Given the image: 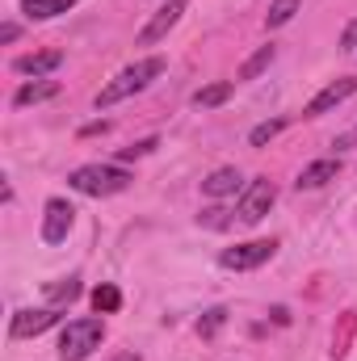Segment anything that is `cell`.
I'll list each match as a JSON object with an SVG mask.
<instances>
[{"mask_svg":"<svg viewBox=\"0 0 357 361\" xmlns=\"http://www.w3.org/2000/svg\"><path fill=\"white\" fill-rule=\"evenodd\" d=\"M160 72H164V59H160V55H152V59H139V63L122 68L105 89L97 92V109H109V105H118V101H126V97L143 92L156 76H160Z\"/></svg>","mask_w":357,"mask_h":361,"instance_id":"cell-1","label":"cell"},{"mask_svg":"<svg viewBox=\"0 0 357 361\" xmlns=\"http://www.w3.org/2000/svg\"><path fill=\"white\" fill-rule=\"evenodd\" d=\"M131 173L126 169H118V164H85V169H76L68 185L76 189V193H85V197H114V193H122V189H131Z\"/></svg>","mask_w":357,"mask_h":361,"instance_id":"cell-2","label":"cell"},{"mask_svg":"<svg viewBox=\"0 0 357 361\" xmlns=\"http://www.w3.org/2000/svg\"><path fill=\"white\" fill-rule=\"evenodd\" d=\"M101 341H105V328H101V319H72L63 332H59V357L63 361H85L92 349H101Z\"/></svg>","mask_w":357,"mask_h":361,"instance_id":"cell-3","label":"cell"},{"mask_svg":"<svg viewBox=\"0 0 357 361\" xmlns=\"http://www.w3.org/2000/svg\"><path fill=\"white\" fill-rule=\"evenodd\" d=\"M273 252H277V244L273 240H248V244H236V248H223L219 252V265L223 269H261L265 261H273Z\"/></svg>","mask_w":357,"mask_h":361,"instance_id":"cell-4","label":"cell"},{"mask_svg":"<svg viewBox=\"0 0 357 361\" xmlns=\"http://www.w3.org/2000/svg\"><path fill=\"white\" fill-rule=\"evenodd\" d=\"M277 202V189H273V180L269 177H257L244 185V193H240V223H261L269 214V206Z\"/></svg>","mask_w":357,"mask_h":361,"instance_id":"cell-5","label":"cell"},{"mask_svg":"<svg viewBox=\"0 0 357 361\" xmlns=\"http://www.w3.org/2000/svg\"><path fill=\"white\" fill-rule=\"evenodd\" d=\"M59 324V307H42V311H17L8 319V336L13 341H30V336H42L47 328Z\"/></svg>","mask_w":357,"mask_h":361,"instance_id":"cell-6","label":"cell"},{"mask_svg":"<svg viewBox=\"0 0 357 361\" xmlns=\"http://www.w3.org/2000/svg\"><path fill=\"white\" fill-rule=\"evenodd\" d=\"M357 92V80L353 76H341V80H332V85H324V89L315 92L311 101H307V109H303V118H324L328 109H337L341 101H349Z\"/></svg>","mask_w":357,"mask_h":361,"instance_id":"cell-7","label":"cell"},{"mask_svg":"<svg viewBox=\"0 0 357 361\" xmlns=\"http://www.w3.org/2000/svg\"><path fill=\"white\" fill-rule=\"evenodd\" d=\"M72 223H76L72 202L51 197V202H47V214H42V240H47V244H63V240H68V231H72Z\"/></svg>","mask_w":357,"mask_h":361,"instance_id":"cell-8","label":"cell"},{"mask_svg":"<svg viewBox=\"0 0 357 361\" xmlns=\"http://www.w3.org/2000/svg\"><path fill=\"white\" fill-rule=\"evenodd\" d=\"M181 13H185V0H169L164 8H156V13H152V21L139 30V47H156V42H164V38H169V30L181 21Z\"/></svg>","mask_w":357,"mask_h":361,"instance_id":"cell-9","label":"cell"},{"mask_svg":"<svg viewBox=\"0 0 357 361\" xmlns=\"http://www.w3.org/2000/svg\"><path fill=\"white\" fill-rule=\"evenodd\" d=\"M59 63H63V51H34V55H17V59H13V72L42 80V76H51Z\"/></svg>","mask_w":357,"mask_h":361,"instance_id":"cell-10","label":"cell"},{"mask_svg":"<svg viewBox=\"0 0 357 361\" xmlns=\"http://www.w3.org/2000/svg\"><path fill=\"white\" fill-rule=\"evenodd\" d=\"M240 189H244L240 169H214L210 177L202 180V193H206V197H231V193H240Z\"/></svg>","mask_w":357,"mask_h":361,"instance_id":"cell-11","label":"cell"},{"mask_svg":"<svg viewBox=\"0 0 357 361\" xmlns=\"http://www.w3.org/2000/svg\"><path fill=\"white\" fill-rule=\"evenodd\" d=\"M337 173H341V160H315V164H307L303 173H298V189H320V185H328V180H337Z\"/></svg>","mask_w":357,"mask_h":361,"instance_id":"cell-12","label":"cell"},{"mask_svg":"<svg viewBox=\"0 0 357 361\" xmlns=\"http://www.w3.org/2000/svg\"><path fill=\"white\" fill-rule=\"evenodd\" d=\"M51 97H59V80H30V85H21V89L13 92V105L30 109L38 101H51Z\"/></svg>","mask_w":357,"mask_h":361,"instance_id":"cell-13","label":"cell"},{"mask_svg":"<svg viewBox=\"0 0 357 361\" xmlns=\"http://www.w3.org/2000/svg\"><path fill=\"white\" fill-rule=\"evenodd\" d=\"M68 8H76V0H21V13L30 21H51V17H59Z\"/></svg>","mask_w":357,"mask_h":361,"instance_id":"cell-14","label":"cell"},{"mask_svg":"<svg viewBox=\"0 0 357 361\" xmlns=\"http://www.w3.org/2000/svg\"><path fill=\"white\" fill-rule=\"evenodd\" d=\"M231 92H236L231 80H214V85H206V89L193 92V105H198V109H214V105H223Z\"/></svg>","mask_w":357,"mask_h":361,"instance_id":"cell-15","label":"cell"},{"mask_svg":"<svg viewBox=\"0 0 357 361\" xmlns=\"http://www.w3.org/2000/svg\"><path fill=\"white\" fill-rule=\"evenodd\" d=\"M273 59H277V47L269 42V47H261L257 55H248V59H244V68H240V80H257L261 72H269V63H273Z\"/></svg>","mask_w":357,"mask_h":361,"instance_id":"cell-16","label":"cell"},{"mask_svg":"<svg viewBox=\"0 0 357 361\" xmlns=\"http://www.w3.org/2000/svg\"><path fill=\"white\" fill-rule=\"evenodd\" d=\"M118 307H122V294H118V286L101 281V286L92 290V311H97V315H114Z\"/></svg>","mask_w":357,"mask_h":361,"instance_id":"cell-17","label":"cell"},{"mask_svg":"<svg viewBox=\"0 0 357 361\" xmlns=\"http://www.w3.org/2000/svg\"><path fill=\"white\" fill-rule=\"evenodd\" d=\"M303 8V0H273L265 13V25L269 30H277V25H286V21H294V13Z\"/></svg>","mask_w":357,"mask_h":361,"instance_id":"cell-18","label":"cell"},{"mask_svg":"<svg viewBox=\"0 0 357 361\" xmlns=\"http://www.w3.org/2000/svg\"><path fill=\"white\" fill-rule=\"evenodd\" d=\"M47 298H51V307L76 302V298H80V277H63L59 286H47Z\"/></svg>","mask_w":357,"mask_h":361,"instance_id":"cell-19","label":"cell"},{"mask_svg":"<svg viewBox=\"0 0 357 361\" xmlns=\"http://www.w3.org/2000/svg\"><path fill=\"white\" fill-rule=\"evenodd\" d=\"M286 126H290L286 118H273V122H261V126H253V130H248V143H253V147H265V143H273V139H277V135H282Z\"/></svg>","mask_w":357,"mask_h":361,"instance_id":"cell-20","label":"cell"},{"mask_svg":"<svg viewBox=\"0 0 357 361\" xmlns=\"http://www.w3.org/2000/svg\"><path fill=\"white\" fill-rule=\"evenodd\" d=\"M223 324H227V311H223V307H214V311H206V315L198 319V336H206V341H210Z\"/></svg>","mask_w":357,"mask_h":361,"instance_id":"cell-21","label":"cell"},{"mask_svg":"<svg viewBox=\"0 0 357 361\" xmlns=\"http://www.w3.org/2000/svg\"><path fill=\"white\" fill-rule=\"evenodd\" d=\"M156 147H160V139H139V143H131V147H122L118 156H122V160H139V156H152Z\"/></svg>","mask_w":357,"mask_h":361,"instance_id":"cell-22","label":"cell"},{"mask_svg":"<svg viewBox=\"0 0 357 361\" xmlns=\"http://www.w3.org/2000/svg\"><path fill=\"white\" fill-rule=\"evenodd\" d=\"M341 51H349V55H357V17L345 25V34H341Z\"/></svg>","mask_w":357,"mask_h":361,"instance_id":"cell-23","label":"cell"},{"mask_svg":"<svg viewBox=\"0 0 357 361\" xmlns=\"http://www.w3.org/2000/svg\"><path fill=\"white\" fill-rule=\"evenodd\" d=\"M223 214H227V210H206V214H202V223H206V227H227V219H223Z\"/></svg>","mask_w":357,"mask_h":361,"instance_id":"cell-24","label":"cell"},{"mask_svg":"<svg viewBox=\"0 0 357 361\" xmlns=\"http://www.w3.org/2000/svg\"><path fill=\"white\" fill-rule=\"evenodd\" d=\"M17 34H21V25H13V21L0 25V42H17Z\"/></svg>","mask_w":357,"mask_h":361,"instance_id":"cell-25","label":"cell"},{"mask_svg":"<svg viewBox=\"0 0 357 361\" xmlns=\"http://www.w3.org/2000/svg\"><path fill=\"white\" fill-rule=\"evenodd\" d=\"M349 139H353V143H357V130H353V135H349Z\"/></svg>","mask_w":357,"mask_h":361,"instance_id":"cell-26","label":"cell"}]
</instances>
